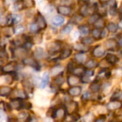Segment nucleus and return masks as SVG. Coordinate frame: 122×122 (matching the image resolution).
Here are the masks:
<instances>
[{"label": "nucleus", "instance_id": "22", "mask_svg": "<svg viewBox=\"0 0 122 122\" xmlns=\"http://www.w3.org/2000/svg\"><path fill=\"white\" fill-rule=\"evenodd\" d=\"M101 89V86L97 81H94L91 86H90V90L93 93H97L100 91Z\"/></svg>", "mask_w": 122, "mask_h": 122}, {"label": "nucleus", "instance_id": "27", "mask_svg": "<svg viewBox=\"0 0 122 122\" xmlns=\"http://www.w3.org/2000/svg\"><path fill=\"white\" fill-rule=\"evenodd\" d=\"M72 29H73V25L69 24V25H66V26L62 29V30H61V32H62L63 34L68 35V34H70V32H71Z\"/></svg>", "mask_w": 122, "mask_h": 122}, {"label": "nucleus", "instance_id": "54", "mask_svg": "<svg viewBox=\"0 0 122 122\" xmlns=\"http://www.w3.org/2000/svg\"><path fill=\"white\" fill-rule=\"evenodd\" d=\"M0 21H1V15H0Z\"/></svg>", "mask_w": 122, "mask_h": 122}, {"label": "nucleus", "instance_id": "31", "mask_svg": "<svg viewBox=\"0 0 122 122\" xmlns=\"http://www.w3.org/2000/svg\"><path fill=\"white\" fill-rule=\"evenodd\" d=\"M93 25L96 28H98V29L103 28L104 27V20L102 18H99Z\"/></svg>", "mask_w": 122, "mask_h": 122}, {"label": "nucleus", "instance_id": "23", "mask_svg": "<svg viewBox=\"0 0 122 122\" xmlns=\"http://www.w3.org/2000/svg\"><path fill=\"white\" fill-rule=\"evenodd\" d=\"M107 30L108 32H110L111 33H115L118 30V25L113 22H110L107 25Z\"/></svg>", "mask_w": 122, "mask_h": 122}, {"label": "nucleus", "instance_id": "5", "mask_svg": "<svg viewBox=\"0 0 122 122\" xmlns=\"http://www.w3.org/2000/svg\"><path fill=\"white\" fill-rule=\"evenodd\" d=\"M60 49V44L57 42H50L47 45V50L49 53H55Z\"/></svg>", "mask_w": 122, "mask_h": 122}, {"label": "nucleus", "instance_id": "13", "mask_svg": "<svg viewBox=\"0 0 122 122\" xmlns=\"http://www.w3.org/2000/svg\"><path fill=\"white\" fill-rule=\"evenodd\" d=\"M49 80H50V76H49V74L47 73H45L43 74V76L42 78V80L40 81V88H45L47 85L48 84V82H49Z\"/></svg>", "mask_w": 122, "mask_h": 122}, {"label": "nucleus", "instance_id": "30", "mask_svg": "<svg viewBox=\"0 0 122 122\" xmlns=\"http://www.w3.org/2000/svg\"><path fill=\"white\" fill-rule=\"evenodd\" d=\"M55 83L57 86H60L64 83V78L62 76V73L57 76V77L55 79Z\"/></svg>", "mask_w": 122, "mask_h": 122}, {"label": "nucleus", "instance_id": "33", "mask_svg": "<svg viewBox=\"0 0 122 122\" xmlns=\"http://www.w3.org/2000/svg\"><path fill=\"white\" fill-rule=\"evenodd\" d=\"M12 22L14 24H17L22 20V17L20 15H12Z\"/></svg>", "mask_w": 122, "mask_h": 122}, {"label": "nucleus", "instance_id": "51", "mask_svg": "<svg viewBox=\"0 0 122 122\" xmlns=\"http://www.w3.org/2000/svg\"><path fill=\"white\" fill-rule=\"evenodd\" d=\"M120 12L122 13V5L121 6V8H120Z\"/></svg>", "mask_w": 122, "mask_h": 122}, {"label": "nucleus", "instance_id": "2", "mask_svg": "<svg viewBox=\"0 0 122 122\" xmlns=\"http://www.w3.org/2000/svg\"><path fill=\"white\" fill-rule=\"evenodd\" d=\"M105 53H106L105 49L101 45L96 46L93 48V52H92V55L95 57H103Z\"/></svg>", "mask_w": 122, "mask_h": 122}, {"label": "nucleus", "instance_id": "47", "mask_svg": "<svg viewBox=\"0 0 122 122\" xmlns=\"http://www.w3.org/2000/svg\"><path fill=\"white\" fill-rule=\"evenodd\" d=\"M27 122H37V120L35 118H31L30 116H29L28 118L27 119Z\"/></svg>", "mask_w": 122, "mask_h": 122}, {"label": "nucleus", "instance_id": "20", "mask_svg": "<svg viewBox=\"0 0 122 122\" xmlns=\"http://www.w3.org/2000/svg\"><path fill=\"white\" fill-rule=\"evenodd\" d=\"M84 54L85 53H83V52H78V53H76L75 55L74 59L77 63H83V61L85 60V58H86V56Z\"/></svg>", "mask_w": 122, "mask_h": 122}, {"label": "nucleus", "instance_id": "3", "mask_svg": "<svg viewBox=\"0 0 122 122\" xmlns=\"http://www.w3.org/2000/svg\"><path fill=\"white\" fill-rule=\"evenodd\" d=\"M57 13L60 15L63 16H68L72 12V9L68 6H59L57 8Z\"/></svg>", "mask_w": 122, "mask_h": 122}, {"label": "nucleus", "instance_id": "21", "mask_svg": "<svg viewBox=\"0 0 122 122\" xmlns=\"http://www.w3.org/2000/svg\"><path fill=\"white\" fill-rule=\"evenodd\" d=\"M71 52H72V51H71V49H69V48H66V49H64V50L62 51V52L60 53V58L61 60L66 59V58H68V57H70V55H71Z\"/></svg>", "mask_w": 122, "mask_h": 122}, {"label": "nucleus", "instance_id": "43", "mask_svg": "<svg viewBox=\"0 0 122 122\" xmlns=\"http://www.w3.org/2000/svg\"><path fill=\"white\" fill-rule=\"evenodd\" d=\"M91 94L90 93V92L87 91V92H86V93L82 96V99L87 101V100H88V99L91 98Z\"/></svg>", "mask_w": 122, "mask_h": 122}, {"label": "nucleus", "instance_id": "38", "mask_svg": "<svg viewBox=\"0 0 122 122\" xmlns=\"http://www.w3.org/2000/svg\"><path fill=\"white\" fill-rule=\"evenodd\" d=\"M81 118V116L78 113H71V119L73 122H76L78 121L79 119Z\"/></svg>", "mask_w": 122, "mask_h": 122}, {"label": "nucleus", "instance_id": "36", "mask_svg": "<svg viewBox=\"0 0 122 122\" xmlns=\"http://www.w3.org/2000/svg\"><path fill=\"white\" fill-rule=\"evenodd\" d=\"M93 118V115L92 113H91V112H88L86 114L85 117H84V121L85 122H91L93 121L92 118Z\"/></svg>", "mask_w": 122, "mask_h": 122}, {"label": "nucleus", "instance_id": "32", "mask_svg": "<svg viewBox=\"0 0 122 122\" xmlns=\"http://www.w3.org/2000/svg\"><path fill=\"white\" fill-rule=\"evenodd\" d=\"M101 31L100 30V29H98V28H95L94 30H93L92 31V35H93V37L94 39H100L101 38Z\"/></svg>", "mask_w": 122, "mask_h": 122}, {"label": "nucleus", "instance_id": "49", "mask_svg": "<svg viewBox=\"0 0 122 122\" xmlns=\"http://www.w3.org/2000/svg\"><path fill=\"white\" fill-rule=\"evenodd\" d=\"M78 1H79V2H82L83 4H87L88 0H78Z\"/></svg>", "mask_w": 122, "mask_h": 122}, {"label": "nucleus", "instance_id": "34", "mask_svg": "<svg viewBox=\"0 0 122 122\" xmlns=\"http://www.w3.org/2000/svg\"><path fill=\"white\" fill-rule=\"evenodd\" d=\"M24 31H25V27L23 25H17L15 28L14 32L16 35H20V34H22Z\"/></svg>", "mask_w": 122, "mask_h": 122}, {"label": "nucleus", "instance_id": "12", "mask_svg": "<svg viewBox=\"0 0 122 122\" xmlns=\"http://www.w3.org/2000/svg\"><path fill=\"white\" fill-rule=\"evenodd\" d=\"M86 68L83 66H78L76 68H74L72 73L73 75L75 76H82L83 75L85 74L86 73Z\"/></svg>", "mask_w": 122, "mask_h": 122}, {"label": "nucleus", "instance_id": "28", "mask_svg": "<svg viewBox=\"0 0 122 122\" xmlns=\"http://www.w3.org/2000/svg\"><path fill=\"white\" fill-rule=\"evenodd\" d=\"M80 12H81V15L85 17V16H87L88 15V12H90V9L87 5H84V6L81 7V8L80 10Z\"/></svg>", "mask_w": 122, "mask_h": 122}, {"label": "nucleus", "instance_id": "18", "mask_svg": "<svg viewBox=\"0 0 122 122\" xmlns=\"http://www.w3.org/2000/svg\"><path fill=\"white\" fill-rule=\"evenodd\" d=\"M98 66V63L96 62V60H93V59H91L89 60H88L87 62L86 63V65H85V67L88 69H93L95 68H96L97 66Z\"/></svg>", "mask_w": 122, "mask_h": 122}, {"label": "nucleus", "instance_id": "16", "mask_svg": "<svg viewBox=\"0 0 122 122\" xmlns=\"http://www.w3.org/2000/svg\"><path fill=\"white\" fill-rule=\"evenodd\" d=\"M63 68L61 66H54L52 69H51V75L55 76H58L60 74H61L63 73Z\"/></svg>", "mask_w": 122, "mask_h": 122}, {"label": "nucleus", "instance_id": "24", "mask_svg": "<svg viewBox=\"0 0 122 122\" xmlns=\"http://www.w3.org/2000/svg\"><path fill=\"white\" fill-rule=\"evenodd\" d=\"M15 68H16L15 65L12 64V63H11L7 64V66H5L3 68V71L6 72V73H12L15 70Z\"/></svg>", "mask_w": 122, "mask_h": 122}, {"label": "nucleus", "instance_id": "37", "mask_svg": "<svg viewBox=\"0 0 122 122\" xmlns=\"http://www.w3.org/2000/svg\"><path fill=\"white\" fill-rule=\"evenodd\" d=\"M81 81L82 83H89V82L91 81V78H90L89 76H86V74H84V75H83V76H81Z\"/></svg>", "mask_w": 122, "mask_h": 122}, {"label": "nucleus", "instance_id": "8", "mask_svg": "<svg viewBox=\"0 0 122 122\" xmlns=\"http://www.w3.org/2000/svg\"><path fill=\"white\" fill-rule=\"evenodd\" d=\"M68 83L70 86H75L81 82V79L77 76H70L68 77Z\"/></svg>", "mask_w": 122, "mask_h": 122}, {"label": "nucleus", "instance_id": "10", "mask_svg": "<svg viewBox=\"0 0 122 122\" xmlns=\"http://www.w3.org/2000/svg\"><path fill=\"white\" fill-rule=\"evenodd\" d=\"M34 55L35 58L37 59H42L46 57V52L44 51V50L41 47H37L35 49L34 52Z\"/></svg>", "mask_w": 122, "mask_h": 122}, {"label": "nucleus", "instance_id": "6", "mask_svg": "<svg viewBox=\"0 0 122 122\" xmlns=\"http://www.w3.org/2000/svg\"><path fill=\"white\" fill-rule=\"evenodd\" d=\"M36 23H37V25L40 30H44L47 27V22L45 21V19L40 13L38 14V16L37 17Z\"/></svg>", "mask_w": 122, "mask_h": 122}, {"label": "nucleus", "instance_id": "14", "mask_svg": "<svg viewBox=\"0 0 122 122\" xmlns=\"http://www.w3.org/2000/svg\"><path fill=\"white\" fill-rule=\"evenodd\" d=\"M105 45L106 47V48L108 50H113L116 48V46H117V43L116 42L115 40L113 39H109L108 40L106 43H105Z\"/></svg>", "mask_w": 122, "mask_h": 122}, {"label": "nucleus", "instance_id": "7", "mask_svg": "<svg viewBox=\"0 0 122 122\" xmlns=\"http://www.w3.org/2000/svg\"><path fill=\"white\" fill-rule=\"evenodd\" d=\"M122 106V103L119 101H111L107 104V108L110 111H114L120 108Z\"/></svg>", "mask_w": 122, "mask_h": 122}, {"label": "nucleus", "instance_id": "4", "mask_svg": "<svg viewBox=\"0 0 122 122\" xmlns=\"http://www.w3.org/2000/svg\"><path fill=\"white\" fill-rule=\"evenodd\" d=\"M82 91V88L81 86H71V88H70L68 91V94L71 96L73 97H76L81 95Z\"/></svg>", "mask_w": 122, "mask_h": 122}, {"label": "nucleus", "instance_id": "46", "mask_svg": "<svg viewBox=\"0 0 122 122\" xmlns=\"http://www.w3.org/2000/svg\"><path fill=\"white\" fill-rule=\"evenodd\" d=\"M116 8H110L109 10V14L111 15H115L116 14Z\"/></svg>", "mask_w": 122, "mask_h": 122}, {"label": "nucleus", "instance_id": "53", "mask_svg": "<svg viewBox=\"0 0 122 122\" xmlns=\"http://www.w3.org/2000/svg\"><path fill=\"white\" fill-rule=\"evenodd\" d=\"M120 67H121V68H122V63H121V65H120Z\"/></svg>", "mask_w": 122, "mask_h": 122}, {"label": "nucleus", "instance_id": "1", "mask_svg": "<svg viewBox=\"0 0 122 122\" xmlns=\"http://www.w3.org/2000/svg\"><path fill=\"white\" fill-rule=\"evenodd\" d=\"M23 63L25 65H28L30 66L31 67H32L34 69H35L36 71H39L40 70V66L39 65V63L37 62V61L31 57H27L23 60Z\"/></svg>", "mask_w": 122, "mask_h": 122}, {"label": "nucleus", "instance_id": "41", "mask_svg": "<svg viewBox=\"0 0 122 122\" xmlns=\"http://www.w3.org/2000/svg\"><path fill=\"white\" fill-rule=\"evenodd\" d=\"M107 4L108 5L110 8H116L117 6V3L115 0H108Z\"/></svg>", "mask_w": 122, "mask_h": 122}, {"label": "nucleus", "instance_id": "15", "mask_svg": "<svg viewBox=\"0 0 122 122\" xmlns=\"http://www.w3.org/2000/svg\"><path fill=\"white\" fill-rule=\"evenodd\" d=\"M74 49L76 51H78L79 52H83V53H85L88 50V48L86 47V45H84V44H83L82 42L81 43H77V44H76L74 45Z\"/></svg>", "mask_w": 122, "mask_h": 122}, {"label": "nucleus", "instance_id": "50", "mask_svg": "<svg viewBox=\"0 0 122 122\" xmlns=\"http://www.w3.org/2000/svg\"><path fill=\"white\" fill-rule=\"evenodd\" d=\"M100 1H101V2H102L103 4V3H107L108 0H100Z\"/></svg>", "mask_w": 122, "mask_h": 122}, {"label": "nucleus", "instance_id": "39", "mask_svg": "<svg viewBox=\"0 0 122 122\" xmlns=\"http://www.w3.org/2000/svg\"><path fill=\"white\" fill-rule=\"evenodd\" d=\"M30 32H37V30H39V27L37 25V23H32L31 25H30Z\"/></svg>", "mask_w": 122, "mask_h": 122}, {"label": "nucleus", "instance_id": "29", "mask_svg": "<svg viewBox=\"0 0 122 122\" xmlns=\"http://www.w3.org/2000/svg\"><path fill=\"white\" fill-rule=\"evenodd\" d=\"M81 42L86 45H91L93 42V38L90 37H85L81 39Z\"/></svg>", "mask_w": 122, "mask_h": 122}, {"label": "nucleus", "instance_id": "48", "mask_svg": "<svg viewBox=\"0 0 122 122\" xmlns=\"http://www.w3.org/2000/svg\"><path fill=\"white\" fill-rule=\"evenodd\" d=\"M118 45H119L121 47H122V37H121V38L119 39V40H118Z\"/></svg>", "mask_w": 122, "mask_h": 122}, {"label": "nucleus", "instance_id": "9", "mask_svg": "<svg viewBox=\"0 0 122 122\" xmlns=\"http://www.w3.org/2000/svg\"><path fill=\"white\" fill-rule=\"evenodd\" d=\"M106 60L107 61V63L108 64L115 65L118 62V57L116 55H113V54L108 53L106 57Z\"/></svg>", "mask_w": 122, "mask_h": 122}, {"label": "nucleus", "instance_id": "35", "mask_svg": "<svg viewBox=\"0 0 122 122\" xmlns=\"http://www.w3.org/2000/svg\"><path fill=\"white\" fill-rule=\"evenodd\" d=\"M83 17L82 15H76L75 16L73 19H72V21L73 22V24H76V25H78L82 20H83Z\"/></svg>", "mask_w": 122, "mask_h": 122}, {"label": "nucleus", "instance_id": "25", "mask_svg": "<svg viewBox=\"0 0 122 122\" xmlns=\"http://www.w3.org/2000/svg\"><path fill=\"white\" fill-rule=\"evenodd\" d=\"M99 18H101V17H100V15H99L98 14H93V15H91V16L90 17V18L88 19V22L89 25H93V24H94Z\"/></svg>", "mask_w": 122, "mask_h": 122}, {"label": "nucleus", "instance_id": "52", "mask_svg": "<svg viewBox=\"0 0 122 122\" xmlns=\"http://www.w3.org/2000/svg\"><path fill=\"white\" fill-rule=\"evenodd\" d=\"M111 122H120V121H111Z\"/></svg>", "mask_w": 122, "mask_h": 122}, {"label": "nucleus", "instance_id": "45", "mask_svg": "<svg viewBox=\"0 0 122 122\" xmlns=\"http://www.w3.org/2000/svg\"><path fill=\"white\" fill-rule=\"evenodd\" d=\"M107 30H106V29H103L102 31H101V38H104V37H106V35H107Z\"/></svg>", "mask_w": 122, "mask_h": 122}, {"label": "nucleus", "instance_id": "42", "mask_svg": "<svg viewBox=\"0 0 122 122\" xmlns=\"http://www.w3.org/2000/svg\"><path fill=\"white\" fill-rule=\"evenodd\" d=\"M106 116L104 115H101L98 118H96L94 122H105L106 121Z\"/></svg>", "mask_w": 122, "mask_h": 122}, {"label": "nucleus", "instance_id": "26", "mask_svg": "<svg viewBox=\"0 0 122 122\" xmlns=\"http://www.w3.org/2000/svg\"><path fill=\"white\" fill-rule=\"evenodd\" d=\"M121 98H122V92L117 91L112 95L111 98V101H120Z\"/></svg>", "mask_w": 122, "mask_h": 122}, {"label": "nucleus", "instance_id": "17", "mask_svg": "<svg viewBox=\"0 0 122 122\" xmlns=\"http://www.w3.org/2000/svg\"><path fill=\"white\" fill-rule=\"evenodd\" d=\"M12 92V88L8 86H2L0 88V96H7Z\"/></svg>", "mask_w": 122, "mask_h": 122}, {"label": "nucleus", "instance_id": "11", "mask_svg": "<svg viewBox=\"0 0 122 122\" xmlns=\"http://www.w3.org/2000/svg\"><path fill=\"white\" fill-rule=\"evenodd\" d=\"M64 22H65V19L63 17H62L61 15H56L53 17L52 20V24L55 26H59L63 24Z\"/></svg>", "mask_w": 122, "mask_h": 122}, {"label": "nucleus", "instance_id": "40", "mask_svg": "<svg viewBox=\"0 0 122 122\" xmlns=\"http://www.w3.org/2000/svg\"><path fill=\"white\" fill-rule=\"evenodd\" d=\"M32 44L30 41H26L25 43L23 45V48L26 50H28L32 48Z\"/></svg>", "mask_w": 122, "mask_h": 122}, {"label": "nucleus", "instance_id": "44", "mask_svg": "<svg viewBox=\"0 0 122 122\" xmlns=\"http://www.w3.org/2000/svg\"><path fill=\"white\" fill-rule=\"evenodd\" d=\"M85 74H86V76L91 77V76H93L94 75V71H92V70H86Z\"/></svg>", "mask_w": 122, "mask_h": 122}, {"label": "nucleus", "instance_id": "19", "mask_svg": "<svg viewBox=\"0 0 122 122\" xmlns=\"http://www.w3.org/2000/svg\"><path fill=\"white\" fill-rule=\"evenodd\" d=\"M78 29H79L80 33L82 35L87 36L90 33V28L87 25H83L80 26Z\"/></svg>", "mask_w": 122, "mask_h": 122}]
</instances>
